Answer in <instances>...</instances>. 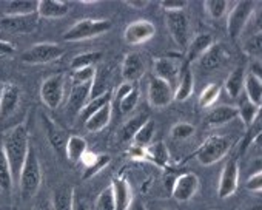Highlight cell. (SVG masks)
I'll return each instance as SVG.
<instances>
[{
    "mask_svg": "<svg viewBox=\"0 0 262 210\" xmlns=\"http://www.w3.org/2000/svg\"><path fill=\"white\" fill-rule=\"evenodd\" d=\"M138 100H139V91L138 88L135 87L133 90H131L128 94H125L119 102H116L119 105V110L122 115H128L131 113L135 109H136V105H138Z\"/></svg>",
    "mask_w": 262,
    "mask_h": 210,
    "instance_id": "cell-42",
    "label": "cell"
},
{
    "mask_svg": "<svg viewBox=\"0 0 262 210\" xmlns=\"http://www.w3.org/2000/svg\"><path fill=\"white\" fill-rule=\"evenodd\" d=\"M37 0H13L7 4L5 16H31L37 14Z\"/></svg>",
    "mask_w": 262,
    "mask_h": 210,
    "instance_id": "cell-32",
    "label": "cell"
},
{
    "mask_svg": "<svg viewBox=\"0 0 262 210\" xmlns=\"http://www.w3.org/2000/svg\"><path fill=\"white\" fill-rule=\"evenodd\" d=\"M2 147L10 164L13 179H17L22 170V165L27 159L28 150H30V132L27 125L19 124L14 129H11L5 135Z\"/></svg>",
    "mask_w": 262,
    "mask_h": 210,
    "instance_id": "cell-1",
    "label": "cell"
},
{
    "mask_svg": "<svg viewBox=\"0 0 262 210\" xmlns=\"http://www.w3.org/2000/svg\"><path fill=\"white\" fill-rule=\"evenodd\" d=\"M244 90L247 93V100L260 109V103H262V79L256 77V76H253L250 73L245 74Z\"/></svg>",
    "mask_w": 262,
    "mask_h": 210,
    "instance_id": "cell-31",
    "label": "cell"
},
{
    "mask_svg": "<svg viewBox=\"0 0 262 210\" xmlns=\"http://www.w3.org/2000/svg\"><path fill=\"white\" fill-rule=\"evenodd\" d=\"M65 97V74L57 73L48 76L40 85V100L50 110L59 109Z\"/></svg>",
    "mask_w": 262,
    "mask_h": 210,
    "instance_id": "cell-8",
    "label": "cell"
},
{
    "mask_svg": "<svg viewBox=\"0 0 262 210\" xmlns=\"http://www.w3.org/2000/svg\"><path fill=\"white\" fill-rule=\"evenodd\" d=\"M221 94V85L219 83H208L202 93L199 94V105L202 109H208L219 99Z\"/></svg>",
    "mask_w": 262,
    "mask_h": 210,
    "instance_id": "cell-40",
    "label": "cell"
},
{
    "mask_svg": "<svg viewBox=\"0 0 262 210\" xmlns=\"http://www.w3.org/2000/svg\"><path fill=\"white\" fill-rule=\"evenodd\" d=\"M19 188L20 196L24 201H28L34 198L42 185L43 173H42V164L37 158V153L33 147H30L27 159L22 165V170L19 173Z\"/></svg>",
    "mask_w": 262,
    "mask_h": 210,
    "instance_id": "cell-3",
    "label": "cell"
},
{
    "mask_svg": "<svg viewBox=\"0 0 262 210\" xmlns=\"http://www.w3.org/2000/svg\"><path fill=\"white\" fill-rule=\"evenodd\" d=\"M155 133H156V122L151 118H148L142 124V127L136 132V135L133 138V142H135L133 145H138V147H147V145H150L151 141H153Z\"/></svg>",
    "mask_w": 262,
    "mask_h": 210,
    "instance_id": "cell-36",
    "label": "cell"
},
{
    "mask_svg": "<svg viewBox=\"0 0 262 210\" xmlns=\"http://www.w3.org/2000/svg\"><path fill=\"white\" fill-rule=\"evenodd\" d=\"M111 116H113V103H108L105 107H102L99 112L93 113L86 121H83L85 129L91 133H97L110 124Z\"/></svg>",
    "mask_w": 262,
    "mask_h": 210,
    "instance_id": "cell-25",
    "label": "cell"
},
{
    "mask_svg": "<svg viewBox=\"0 0 262 210\" xmlns=\"http://www.w3.org/2000/svg\"><path fill=\"white\" fill-rule=\"evenodd\" d=\"M16 54V48L7 42V40H0V57H11Z\"/></svg>",
    "mask_w": 262,
    "mask_h": 210,
    "instance_id": "cell-47",
    "label": "cell"
},
{
    "mask_svg": "<svg viewBox=\"0 0 262 210\" xmlns=\"http://www.w3.org/2000/svg\"><path fill=\"white\" fill-rule=\"evenodd\" d=\"M231 149V139L227 136H221V135H214L207 138L194 152V158L198 159L199 164L208 167L213 165L216 162H219L221 159H224L228 152Z\"/></svg>",
    "mask_w": 262,
    "mask_h": 210,
    "instance_id": "cell-4",
    "label": "cell"
},
{
    "mask_svg": "<svg viewBox=\"0 0 262 210\" xmlns=\"http://www.w3.org/2000/svg\"><path fill=\"white\" fill-rule=\"evenodd\" d=\"M39 16H0V30L13 34H30L39 27Z\"/></svg>",
    "mask_w": 262,
    "mask_h": 210,
    "instance_id": "cell-13",
    "label": "cell"
},
{
    "mask_svg": "<svg viewBox=\"0 0 262 210\" xmlns=\"http://www.w3.org/2000/svg\"><path fill=\"white\" fill-rule=\"evenodd\" d=\"M33 210H39V208H33Z\"/></svg>",
    "mask_w": 262,
    "mask_h": 210,
    "instance_id": "cell-54",
    "label": "cell"
},
{
    "mask_svg": "<svg viewBox=\"0 0 262 210\" xmlns=\"http://www.w3.org/2000/svg\"><path fill=\"white\" fill-rule=\"evenodd\" d=\"M74 199V188L63 184L53 193V210H73Z\"/></svg>",
    "mask_w": 262,
    "mask_h": 210,
    "instance_id": "cell-28",
    "label": "cell"
},
{
    "mask_svg": "<svg viewBox=\"0 0 262 210\" xmlns=\"http://www.w3.org/2000/svg\"><path fill=\"white\" fill-rule=\"evenodd\" d=\"M159 5L165 13H171V11H185L188 2L187 0H162Z\"/></svg>",
    "mask_w": 262,
    "mask_h": 210,
    "instance_id": "cell-45",
    "label": "cell"
},
{
    "mask_svg": "<svg viewBox=\"0 0 262 210\" xmlns=\"http://www.w3.org/2000/svg\"><path fill=\"white\" fill-rule=\"evenodd\" d=\"M199 188V176L193 172L181 173L171 187V196L179 202H187L193 199V196L198 193Z\"/></svg>",
    "mask_w": 262,
    "mask_h": 210,
    "instance_id": "cell-14",
    "label": "cell"
},
{
    "mask_svg": "<svg viewBox=\"0 0 262 210\" xmlns=\"http://www.w3.org/2000/svg\"><path fill=\"white\" fill-rule=\"evenodd\" d=\"M22 99V90L14 83H7L0 88V121L14 115Z\"/></svg>",
    "mask_w": 262,
    "mask_h": 210,
    "instance_id": "cell-16",
    "label": "cell"
},
{
    "mask_svg": "<svg viewBox=\"0 0 262 210\" xmlns=\"http://www.w3.org/2000/svg\"><path fill=\"white\" fill-rule=\"evenodd\" d=\"M193 91H194V76H193V71L187 68L182 71L179 77L178 87L174 88V93H173V100L185 102L191 97Z\"/></svg>",
    "mask_w": 262,
    "mask_h": 210,
    "instance_id": "cell-27",
    "label": "cell"
},
{
    "mask_svg": "<svg viewBox=\"0 0 262 210\" xmlns=\"http://www.w3.org/2000/svg\"><path fill=\"white\" fill-rule=\"evenodd\" d=\"M182 74V59L176 56H162L156 57L153 62V76L168 82L171 87L179 80Z\"/></svg>",
    "mask_w": 262,
    "mask_h": 210,
    "instance_id": "cell-12",
    "label": "cell"
},
{
    "mask_svg": "<svg viewBox=\"0 0 262 210\" xmlns=\"http://www.w3.org/2000/svg\"><path fill=\"white\" fill-rule=\"evenodd\" d=\"M145 71H147L145 62L141 57V54H138V53L125 54V57L122 60V67H120V74H122L123 82L136 83L138 80H141L144 77Z\"/></svg>",
    "mask_w": 262,
    "mask_h": 210,
    "instance_id": "cell-17",
    "label": "cell"
},
{
    "mask_svg": "<svg viewBox=\"0 0 262 210\" xmlns=\"http://www.w3.org/2000/svg\"><path fill=\"white\" fill-rule=\"evenodd\" d=\"M13 181L14 179H13V175H11L8 159L5 156L2 144H0V188L5 190V192H10L11 187H13Z\"/></svg>",
    "mask_w": 262,
    "mask_h": 210,
    "instance_id": "cell-39",
    "label": "cell"
},
{
    "mask_svg": "<svg viewBox=\"0 0 262 210\" xmlns=\"http://www.w3.org/2000/svg\"><path fill=\"white\" fill-rule=\"evenodd\" d=\"M250 74H253V76H256V77H260V79H262L260 60H254V62H251V65H250Z\"/></svg>",
    "mask_w": 262,
    "mask_h": 210,
    "instance_id": "cell-50",
    "label": "cell"
},
{
    "mask_svg": "<svg viewBox=\"0 0 262 210\" xmlns=\"http://www.w3.org/2000/svg\"><path fill=\"white\" fill-rule=\"evenodd\" d=\"M237 185H239V159L237 156H233L227 161V164L221 172L219 184H217V196L221 199H227L233 196L237 190Z\"/></svg>",
    "mask_w": 262,
    "mask_h": 210,
    "instance_id": "cell-11",
    "label": "cell"
},
{
    "mask_svg": "<svg viewBox=\"0 0 262 210\" xmlns=\"http://www.w3.org/2000/svg\"><path fill=\"white\" fill-rule=\"evenodd\" d=\"M173 93H174V88L168 82L151 74L148 88H147V97H148V103L153 109L161 110V109L168 107L173 102Z\"/></svg>",
    "mask_w": 262,
    "mask_h": 210,
    "instance_id": "cell-10",
    "label": "cell"
},
{
    "mask_svg": "<svg viewBox=\"0 0 262 210\" xmlns=\"http://www.w3.org/2000/svg\"><path fill=\"white\" fill-rule=\"evenodd\" d=\"M259 112H260V109L256 107V105H253V103H250L248 100L242 102V103L239 105V107H237V116L241 118L242 124H244L247 129L253 127V124L257 121Z\"/></svg>",
    "mask_w": 262,
    "mask_h": 210,
    "instance_id": "cell-37",
    "label": "cell"
},
{
    "mask_svg": "<svg viewBox=\"0 0 262 210\" xmlns=\"http://www.w3.org/2000/svg\"><path fill=\"white\" fill-rule=\"evenodd\" d=\"M234 118H237V107H233V105H219V107H214L213 110L208 112L205 122L210 127H219L231 122Z\"/></svg>",
    "mask_w": 262,
    "mask_h": 210,
    "instance_id": "cell-24",
    "label": "cell"
},
{
    "mask_svg": "<svg viewBox=\"0 0 262 210\" xmlns=\"http://www.w3.org/2000/svg\"><path fill=\"white\" fill-rule=\"evenodd\" d=\"M247 210H262V208H260V205H254V207H250Z\"/></svg>",
    "mask_w": 262,
    "mask_h": 210,
    "instance_id": "cell-52",
    "label": "cell"
},
{
    "mask_svg": "<svg viewBox=\"0 0 262 210\" xmlns=\"http://www.w3.org/2000/svg\"><path fill=\"white\" fill-rule=\"evenodd\" d=\"M242 50L247 56L254 57L256 60H260V56H262V31L259 30L254 34H251L242 44Z\"/></svg>",
    "mask_w": 262,
    "mask_h": 210,
    "instance_id": "cell-38",
    "label": "cell"
},
{
    "mask_svg": "<svg viewBox=\"0 0 262 210\" xmlns=\"http://www.w3.org/2000/svg\"><path fill=\"white\" fill-rule=\"evenodd\" d=\"M71 11L70 4L62 0H40L37 5L39 19H60Z\"/></svg>",
    "mask_w": 262,
    "mask_h": 210,
    "instance_id": "cell-21",
    "label": "cell"
},
{
    "mask_svg": "<svg viewBox=\"0 0 262 210\" xmlns=\"http://www.w3.org/2000/svg\"><path fill=\"white\" fill-rule=\"evenodd\" d=\"M148 119L147 115H136L133 118H129L120 129V135H119V139L122 142H128V141H133L136 132L142 127V124Z\"/></svg>",
    "mask_w": 262,
    "mask_h": 210,
    "instance_id": "cell-34",
    "label": "cell"
},
{
    "mask_svg": "<svg viewBox=\"0 0 262 210\" xmlns=\"http://www.w3.org/2000/svg\"><path fill=\"white\" fill-rule=\"evenodd\" d=\"M111 102H113V93H111V91H106V93H103V94H99V96L91 97V99L86 102L85 107L80 110L82 119L86 121L93 113L99 112L102 107H105V105H108V103H111Z\"/></svg>",
    "mask_w": 262,
    "mask_h": 210,
    "instance_id": "cell-33",
    "label": "cell"
},
{
    "mask_svg": "<svg viewBox=\"0 0 262 210\" xmlns=\"http://www.w3.org/2000/svg\"><path fill=\"white\" fill-rule=\"evenodd\" d=\"M113 199H114V210H131L133 207V192L131 185L125 178H114L111 181Z\"/></svg>",
    "mask_w": 262,
    "mask_h": 210,
    "instance_id": "cell-18",
    "label": "cell"
},
{
    "mask_svg": "<svg viewBox=\"0 0 262 210\" xmlns=\"http://www.w3.org/2000/svg\"><path fill=\"white\" fill-rule=\"evenodd\" d=\"M230 59V53L228 50L222 45V44H217L214 42L199 59H198V64L207 70V71H213V70H217L221 68L224 64H227Z\"/></svg>",
    "mask_w": 262,
    "mask_h": 210,
    "instance_id": "cell-19",
    "label": "cell"
},
{
    "mask_svg": "<svg viewBox=\"0 0 262 210\" xmlns=\"http://www.w3.org/2000/svg\"><path fill=\"white\" fill-rule=\"evenodd\" d=\"M244 80H245V68L244 67H237L234 68L225 79L224 88L227 91V94L233 99L239 97L242 90H244Z\"/></svg>",
    "mask_w": 262,
    "mask_h": 210,
    "instance_id": "cell-29",
    "label": "cell"
},
{
    "mask_svg": "<svg viewBox=\"0 0 262 210\" xmlns=\"http://www.w3.org/2000/svg\"><path fill=\"white\" fill-rule=\"evenodd\" d=\"M156 34V27L150 20H136L129 24L123 31V40L128 45H142Z\"/></svg>",
    "mask_w": 262,
    "mask_h": 210,
    "instance_id": "cell-15",
    "label": "cell"
},
{
    "mask_svg": "<svg viewBox=\"0 0 262 210\" xmlns=\"http://www.w3.org/2000/svg\"><path fill=\"white\" fill-rule=\"evenodd\" d=\"M125 5L131 7V8H136V10H144L150 5V0H125L123 2Z\"/></svg>",
    "mask_w": 262,
    "mask_h": 210,
    "instance_id": "cell-49",
    "label": "cell"
},
{
    "mask_svg": "<svg viewBox=\"0 0 262 210\" xmlns=\"http://www.w3.org/2000/svg\"><path fill=\"white\" fill-rule=\"evenodd\" d=\"M102 51H88V53H82L77 54L71 59L70 62V68L73 71L82 70V68H90V67H96L97 62H100L102 59Z\"/></svg>",
    "mask_w": 262,
    "mask_h": 210,
    "instance_id": "cell-35",
    "label": "cell"
},
{
    "mask_svg": "<svg viewBox=\"0 0 262 210\" xmlns=\"http://www.w3.org/2000/svg\"><path fill=\"white\" fill-rule=\"evenodd\" d=\"M73 210H88V207H86V204H85L83 201H76V199H74V207H73Z\"/></svg>",
    "mask_w": 262,
    "mask_h": 210,
    "instance_id": "cell-51",
    "label": "cell"
},
{
    "mask_svg": "<svg viewBox=\"0 0 262 210\" xmlns=\"http://www.w3.org/2000/svg\"><path fill=\"white\" fill-rule=\"evenodd\" d=\"M145 159L158 167H165L170 161V152L164 142H151L145 147Z\"/></svg>",
    "mask_w": 262,
    "mask_h": 210,
    "instance_id": "cell-30",
    "label": "cell"
},
{
    "mask_svg": "<svg viewBox=\"0 0 262 210\" xmlns=\"http://www.w3.org/2000/svg\"><path fill=\"white\" fill-rule=\"evenodd\" d=\"M96 76H97L96 67L73 71L71 90H70V96H68V112L70 113H73V115L80 113V110L91 99Z\"/></svg>",
    "mask_w": 262,
    "mask_h": 210,
    "instance_id": "cell-2",
    "label": "cell"
},
{
    "mask_svg": "<svg viewBox=\"0 0 262 210\" xmlns=\"http://www.w3.org/2000/svg\"><path fill=\"white\" fill-rule=\"evenodd\" d=\"M245 187H247V190L256 192V193H259L262 190V172H260V169H257L251 176H248Z\"/></svg>",
    "mask_w": 262,
    "mask_h": 210,
    "instance_id": "cell-46",
    "label": "cell"
},
{
    "mask_svg": "<svg viewBox=\"0 0 262 210\" xmlns=\"http://www.w3.org/2000/svg\"><path fill=\"white\" fill-rule=\"evenodd\" d=\"M167 30L173 39V42L185 50L190 42V19L185 11H171L165 13Z\"/></svg>",
    "mask_w": 262,
    "mask_h": 210,
    "instance_id": "cell-9",
    "label": "cell"
},
{
    "mask_svg": "<svg viewBox=\"0 0 262 210\" xmlns=\"http://www.w3.org/2000/svg\"><path fill=\"white\" fill-rule=\"evenodd\" d=\"M85 161V167H83V175L82 179H90L93 176H96L99 172H102L111 161V158L108 155H96V153H86L83 156Z\"/></svg>",
    "mask_w": 262,
    "mask_h": 210,
    "instance_id": "cell-26",
    "label": "cell"
},
{
    "mask_svg": "<svg viewBox=\"0 0 262 210\" xmlns=\"http://www.w3.org/2000/svg\"><path fill=\"white\" fill-rule=\"evenodd\" d=\"M196 133V129L194 125L188 124V122H178L171 127V138L174 141H184V139H188L190 136H193Z\"/></svg>",
    "mask_w": 262,
    "mask_h": 210,
    "instance_id": "cell-43",
    "label": "cell"
},
{
    "mask_svg": "<svg viewBox=\"0 0 262 210\" xmlns=\"http://www.w3.org/2000/svg\"><path fill=\"white\" fill-rule=\"evenodd\" d=\"M86 153H88V142L85 138H82L79 135L68 136L67 144H65V158L71 164L80 162Z\"/></svg>",
    "mask_w": 262,
    "mask_h": 210,
    "instance_id": "cell-23",
    "label": "cell"
},
{
    "mask_svg": "<svg viewBox=\"0 0 262 210\" xmlns=\"http://www.w3.org/2000/svg\"><path fill=\"white\" fill-rule=\"evenodd\" d=\"M94 210H114V199H113V190H111V185L105 187L96 202H94Z\"/></svg>",
    "mask_w": 262,
    "mask_h": 210,
    "instance_id": "cell-44",
    "label": "cell"
},
{
    "mask_svg": "<svg viewBox=\"0 0 262 210\" xmlns=\"http://www.w3.org/2000/svg\"><path fill=\"white\" fill-rule=\"evenodd\" d=\"M253 14H254V2H250V0H242V2H237L231 8L227 17V31L233 40L239 39L245 27L250 24Z\"/></svg>",
    "mask_w": 262,
    "mask_h": 210,
    "instance_id": "cell-7",
    "label": "cell"
},
{
    "mask_svg": "<svg viewBox=\"0 0 262 210\" xmlns=\"http://www.w3.org/2000/svg\"><path fill=\"white\" fill-rule=\"evenodd\" d=\"M129 156L133 159H138V161H145V147L133 145L129 149Z\"/></svg>",
    "mask_w": 262,
    "mask_h": 210,
    "instance_id": "cell-48",
    "label": "cell"
},
{
    "mask_svg": "<svg viewBox=\"0 0 262 210\" xmlns=\"http://www.w3.org/2000/svg\"><path fill=\"white\" fill-rule=\"evenodd\" d=\"M131 210H144V207H141V205H138L136 208H133V207H131Z\"/></svg>",
    "mask_w": 262,
    "mask_h": 210,
    "instance_id": "cell-53",
    "label": "cell"
},
{
    "mask_svg": "<svg viewBox=\"0 0 262 210\" xmlns=\"http://www.w3.org/2000/svg\"><path fill=\"white\" fill-rule=\"evenodd\" d=\"M65 53V48L53 42H40L30 47L20 54V60L27 65H43L60 59Z\"/></svg>",
    "mask_w": 262,
    "mask_h": 210,
    "instance_id": "cell-6",
    "label": "cell"
},
{
    "mask_svg": "<svg viewBox=\"0 0 262 210\" xmlns=\"http://www.w3.org/2000/svg\"><path fill=\"white\" fill-rule=\"evenodd\" d=\"M113 27L110 19H83L76 22L71 28L67 30L63 34L65 42H80L86 39L97 37L100 34H105Z\"/></svg>",
    "mask_w": 262,
    "mask_h": 210,
    "instance_id": "cell-5",
    "label": "cell"
},
{
    "mask_svg": "<svg viewBox=\"0 0 262 210\" xmlns=\"http://www.w3.org/2000/svg\"><path fill=\"white\" fill-rule=\"evenodd\" d=\"M42 124L45 129V135L47 139L51 145V149L59 155V156H65V144H67V135L62 130V127H59L50 116L43 115L42 116Z\"/></svg>",
    "mask_w": 262,
    "mask_h": 210,
    "instance_id": "cell-20",
    "label": "cell"
},
{
    "mask_svg": "<svg viewBox=\"0 0 262 210\" xmlns=\"http://www.w3.org/2000/svg\"><path fill=\"white\" fill-rule=\"evenodd\" d=\"M214 44V40H213V36L211 34H208V33H201V34H196L190 42H188V45H187V48H185V59H187V62H194V60H198L211 45Z\"/></svg>",
    "mask_w": 262,
    "mask_h": 210,
    "instance_id": "cell-22",
    "label": "cell"
},
{
    "mask_svg": "<svg viewBox=\"0 0 262 210\" xmlns=\"http://www.w3.org/2000/svg\"><path fill=\"white\" fill-rule=\"evenodd\" d=\"M204 8H205V13L208 14V17L217 20L227 14L228 2L227 0H207V2H204Z\"/></svg>",
    "mask_w": 262,
    "mask_h": 210,
    "instance_id": "cell-41",
    "label": "cell"
}]
</instances>
